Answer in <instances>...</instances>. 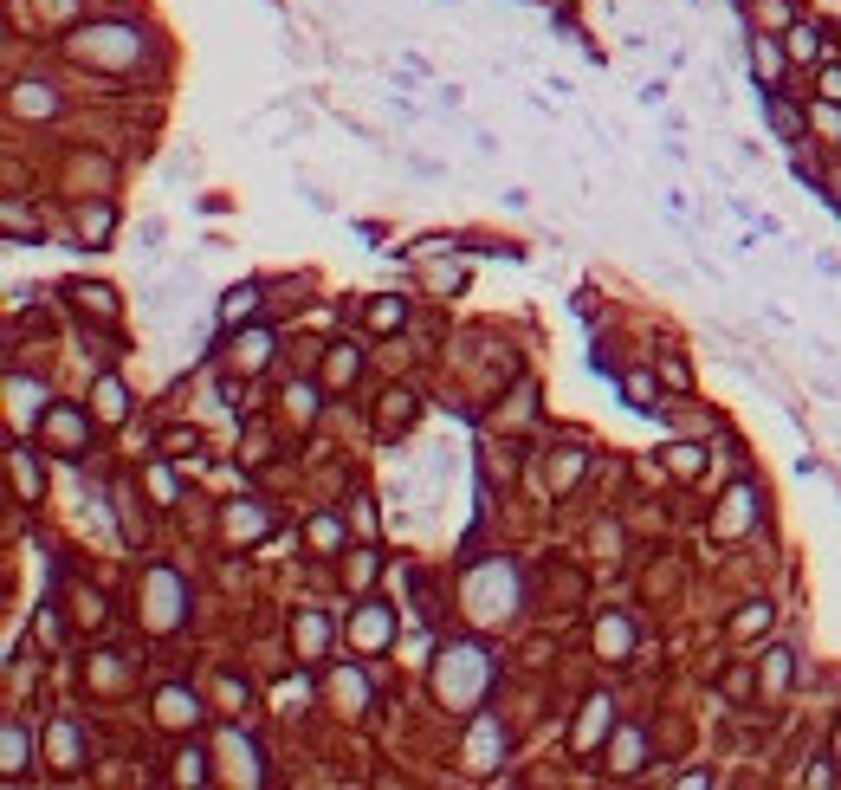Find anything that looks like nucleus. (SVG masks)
Returning a JSON list of instances; mask_svg holds the SVG:
<instances>
[{"instance_id":"nucleus-30","label":"nucleus","mask_w":841,"mask_h":790,"mask_svg":"<svg viewBox=\"0 0 841 790\" xmlns=\"http://www.w3.org/2000/svg\"><path fill=\"white\" fill-rule=\"evenodd\" d=\"M770 622H777V609H770V603H751V609L732 622V635H738V642H751V635H764Z\"/></svg>"},{"instance_id":"nucleus-36","label":"nucleus","mask_w":841,"mask_h":790,"mask_svg":"<svg viewBox=\"0 0 841 790\" xmlns=\"http://www.w3.org/2000/svg\"><path fill=\"white\" fill-rule=\"evenodd\" d=\"M195 447H201V434H195V428H169V434H162V454H169V460H188Z\"/></svg>"},{"instance_id":"nucleus-13","label":"nucleus","mask_w":841,"mask_h":790,"mask_svg":"<svg viewBox=\"0 0 841 790\" xmlns=\"http://www.w3.org/2000/svg\"><path fill=\"white\" fill-rule=\"evenodd\" d=\"M363 370V350L356 344H324V389H350Z\"/></svg>"},{"instance_id":"nucleus-7","label":"nucleus","mask_w":841,"mask_h":790,"mask_svg":"<svg viewBox=\"0 0 841 790\" xmlns=\"http://www.w3.org/2000/svg\"><path fill=\"white\" fill-rule=\"evenodd\" d=\"M492 752H505V726L492 713H479L473 739H466V771H492Z\"/></svg>"},{"instance_id":"nucleus-26","label":"nucleus","mask_w":841,"mask_h":790,"mask_svg":"<svg viewBox=\"0 0 841 790\" xmlns=\"http://www.w3.org/2000/svg\"><path fill=\"white\" fill-rule=\"evenodd\" d=\"M123 408H130V395H123L117 376H98V395H91V415L98 421H123Z\"/></svg>"},{"instance_id":"nucleus-6","label":"nucleus","mask_w":841,"mask_h":790,"mask_svg":"<svg viewBox=\"0 0 841 790\" xmlns=\"http://www.w3.org/2000/svg\"><path fill=\"white\" fill-rule=\"evenodd\" d=\"M220 758H227V771H233L240 784H266V771H259V745L246 739L240 726H227V732H220Z\"/></svg>"},{"instance_id":"nucleus-15","label":"nucleus","mask_w":841,"mask_h":790,"mask_svg":"<svg viewBox=\"0 0 841 790\" xmlns=\"http://www.w3.org/2000/svg\"><path fill=\"white\" fill-rule=\"evenodd\" d=\"M615 389H622V402H628V408H641V415H660V408H667L647 370H622V376H615Z\"/></svg>"},{"instance_id":"nucleus-19","label":"nucleus","mask_w":841,"mask_h":790,"mask_svg":"<svg viewBox=\"0 0 841 790\" xmlns=\"http://www.w3.org/2000/svg\"><path fill=\"white\" fill-rule=\"evenodd\" d=\"M266 363H272V331H246L240 344H233V370H240V376L266 370Z\"/></svg>"},{"instance_id":"nucleus-14","label":"nucleus","mask_w":841,"mask_h":790,"mask_svg":"<svg viewBox=\"0 0 841 790\" xmlns=\"http://www.w3.org/2000/svg\"><path fill=\"white\" fill-rule=\"evenodd\" d=\"M26 752H33L26 726H20V719H7V732H0V771H7V784L26 778Z\"/></svg>"},{"instance_id":"nucleus-11","label":"nucleus","mask_w":841,"mask_h":790,"mask_svg":"<svg viewBox=\"0 0 841 790\" xmlns=\"http://www.w3.org/2000/svg\"><path fill=\"white\" fill-rule=\"evenodd\" d=\"M7 460H13V493H20V506H39V499H46V467H39L26 447H13Z\"/></svg>"},{"instance_id":"nucleus-34","label":"nucleus","mask_w":841,"mask_h":790,"mask_svg":"<svg viewBox=\"0 0 841 790\" xmlns=\"http://www.w3.org/2000/svg\"><path fill=\"white\" fill-rule=\"evenodd\" d=\"M175 784H208V758H201L195 745H188V752L175 758Z\"/></svg>"},{"instance_id":"nucleus-16","label":"nucleus","mask_w":841,"mask_h":790,"mask_svg":"<svg viewBox=\"0 0 841 790\" xmlns=\"http://www.w3.org/2000/svg\"><path fill=\"white\" fill-rule=\"evenodd\" d=\"M259 298H266V292H259V279H240L227 298H220V324H227V331H240V324L259 311Z\"/></svg>"},{"instance_id":"nucleus-27","label":"nucleus","mask_w":841,"mask_h":790,"mask_svg":"<svg viewBox=\"0 0 841 790\" xmlns=\"http://www.w3.org/2000/svg\"><path fill=\"white\" fill-rule=\"evenodd\" d=\"M402 324H408V298L382 292L376 305H369V331H402Z\"/></svg>"},{"instance_id":"nucleus-24","label":"nucleus","mask_w":841,"mask_h":790,"mask_svg":"<svg viewBox=\"0 0 841 790\" xmlns=\"http://www.w3.org/2000/svg\"><path fill=\"white\" fill-rule=\"evenodd\" d=\"M72 298H78V311H91L98 324H117V292H110V285H72Z\"/></svg>"},{"instance_id":"nucleus-2","label":"nucleus","mask_w":841,"mask_h":790,"mask_svg":"<svg viewBox=\"0 0 841 790\" xmlns=\"http://www.w3.org/2000/svg\"><path fill=\"white\" fill-rule=\"evenodd\" d=\"M91 421H98V415H85V408H72V402H52V408H46V421H39V441H46L59 460H85V447H91Z\"/></svg>"},{"instance_id":"nucleus-28","label":"nucleus","mask_w":841,"mask_h":790,"mask_svg":"<svg viewBox=\"0 0 841 790\" xmlns=\"http://www.w3.org/2000/svg\"><path fill=\"white\" fill-rule=\"evenodd\" d=\"M52 765H59V771H78V726H72V719H59V726H52Z\"/></svg>"},{"instance_id":"nucleus-8","label":"nucleus","mask_w":841,"mask_h":790,"mask_svg":"<svg viewBox=\"0 0 841 790\" xmlns=\"http://www.w3.org/2000/svg\"><path fill=\"white\" fill-rule=\"evenodd\" d=\"M7 415L20 434H26V421H46V389L26 383V376H7Z\"/></svg>"},{"instance_id":"nucleus-44","label":"nucleus","mask_w":841,"mask_h":790,"mask_svg":"<svg viewBox=\"0 0 841 790\" xmlns=\"http://www.w3.org/2000/svg\"><path fill=\"white\" fill-rule=\"evenodd\" d=\"M266 447H272L266 428H246V460H266Z\"/></svg>"},{"instance_id":"nucleus-35","label":"nucleus","mask_w":841,"mask_h":790,"mask_svg":"<svg viewBox=\"0 0 841 790\" xmlns=\"http://www.w3.org/2000/svg\"><path fill=\"white\" fill-rule=\"evenodd\" d=\"M770 124H777V136H783V143H796V136H803V124H796V111L777 98V91H770Z\"/></svg>"},{"instance_id":"nucleus-41","label":"nucleus","mask_w":841,"mask_h":790,"mask_svg":"<svg viewBox=\"0 0 841 790\" xmlns=\"http://www.w3.org/2000/svg\"><path fill=\"white\" fill-rule=\"evenodd\" d=\"M220 700H227L233 713H246V680L240 674H220Z\"/></svg>"},{"instance_id":"nucleus-17","label":"nucleus","mask_w":841,"mask_h":790,"mask_svg":"<svg viewBox=\"0 0 841 790\" xmlns=\"http://www.w3.org/2000/svg\"><path fill=\"white\" fill-rule=\"evenodd\" d=\"M415 415H421V408H415V395H408V389H389V395H382L376 428H382V434H408V428H415Z\"/></svg>"},{"instance_id":"nucleus-9","label":"nucleus","mask_w":841,"mask_h":790,"mask_svg":"<svg viewBox=\"0 0 841 790\" xmlns=\"http://www.w3.org/2000/svg\"><path fill=\"white\" fill-rule=\"evenodd\" d=\"M156 719H162L169 732H195L201 700H195V693H182V687H162V693H156Z\"/></svg>"},{"instance_id":"nucleus-12","label":"nucleus","mask_w":841,"mask_h":790,"mask_svg":"<svg viewBox=\"0 0 841 790\" xmlns=\"http://www.w3.org/2000/svg\"><path fill=\"white\" fill-rule=\"evenodd\" d=\"M596 655H602V661H628V655H634V629H628V616H615V609H609V616L596 622Z\"/></svg>"},{"instance_id":"nucleus-23","label":"nucleus","mask_w":841,"mask_h":790,"mask_svg":"<svg viewBox=\"0 0 841 790\" xmlns=\"http://www.w3.org/2000/svg\"><path fill=\"white\" fill-rule=\"evenodd\" d=\"M0 221H7V240H13V247H39V214H26V201H7V208H0Z\"/></svg>"},{"instance_id":"nucleus-39","label":"nucleus","mask_w":841,"mask_h":790,"mask_svg":"<svg viewBox=\"0 0 841 790\" xmlns=\"http://www.w3.org/2000/svg\"><path fill=\"white\" fill-rule=\"evenodd\" d=\"M751 59H757V72H764V78H777L790 52H777V46H770V39H757V52H751Z\"/></svg>"},{"instance_id":"nucleus-40","label":"nucleus","mask_w":841,"mask_h":790,"mask_svg":"<svg viewBox=\"0 0 841 790\" xmlns=\"http://www.w3.org/2000/svg\"><path fill=\"white\" fill-rule=\"evenodd\" d=\"M427 285H434V292H460L466 272H460V266H434V272H427Z\"/></svg>"},{"instance_id":"nucleus-5","label":"nucleus","mask_w":841,"mask_h":790,"mask_svg":"<svg viewBox=\"0 0 841 790\" xmlns=\"http://www.w3.org/2000/svg\"><path fill=\"white\" fill-rule=\"evenodd\" d=\"M350 642H356V648H369V655H376V648H389V642H395V609L363 603V609L350 616Z\"/></svg>"},{"instance_id":"nucleus-3","label":"nucleus","mask_w":841,"mask_h":790,"mask_svg":"<svg viewBox=\"0 0 841 790\" xmlns=\"http://www.w3.org/2000/svg\"><path fill=\"white\" fill-rule=\"evenodd\" d=\"M615 732V700L609 693H596V700H583V719H576V732H570V745L576 752H596L602 739Z\"/></svg>"},{"instance_id":"nucleus-18","label":"nucleus","mask_w":841,"mask_h":790,"mask_svg":"<svg viewBox=\"0 0 841 790\" xmlns=\"http://www.w3.org/2000/svg\"><path fill=\"white\" fill-rule=\"evenodd\" d=\"M292 635H298V655L317 661V655H324V642H330V622L317 616V609H298V616H292Z\"/></svg>"},{"instance_id":"nucleus-1","label":"nucleus","mask_w":841,"mask_h":790,"mask_svg":"<svg viewBox=\"0 0 841 790\" xmlns=\"http://www.w3.org/2000/svg\"><path fill=\"white\" fill-rule=\"evenodd\" d=\"M492 680V667H486V655L479 648H453V655H440V674H434V693L447 706H466L479 687Z\"/></svg>"},{"instance_id":"nucleus-25","label":"nucleus","mask_w":841,"mask_h":790,"mask_svg":"<svg viewBox=\"0 0 841 790\" xmlns=\"http://www.w3.org/2000/svg\"><path fill=\"white\" fill-rule=\"evenodd\" d=\"M641 758H647V739H641V732H622V739H615V752H609V771H615V778H634V771H641Z\"/></svg>"},{"instance_id":"nucleus-22","label":"nucleus","mask_w":841,"mask_h":790,"mask_svg":"<svg viewBox=\"0 0 841 790\" xmlns=\"http://www.w3.org/2000/svg\"><path fill=\"white\" fill-rule=\"evenodd\" d=\"M13 111L52 117V111H59V98H52V85H39V78H20V85H13Z\"/></svg>"},{"instance_id":"nucleus-21","label":"nucleus","mask_w":841,"mask_h":790,"mask_svg":"<svg viewBox=\"0 0 841 790\" xmlns=\"http://www.w3.org/2000/svg\"><path fill=\"white\" fill-rule=\"evenodd\" d=\"M266 531V512H259V499H233L227 506V538L240 544V538H259Z\"/></svg>"},{"instance_id":"nucleus-20","label":"nucleus","mask_w":841,"mask_h":790,"mask_svg":"<svg viewBox=\"0 0 841 790\" xmlns=\"http://www.w3.org/2000/svg\"><path fill=\"white\" fill-rule=\"evenodd\" d=\"M744 525H751V486H732V493H725V512L712 519V531H719V538H738Z\"/></svg>"},{"instance_id":"nucleus-45","label":"nucleus","mask_w":841,"mask_h":790,"mask_svg":"<svg viewBox=\"0 0 841 790\" xmlns=\"http://www.w3.org/2000/svg\"><path fill=\"white\" fill-rule=\"evenodd\" d=\"M822 98L841 104V65H829V72H822Z\"/></svg>"},{"instance_id":"nucleus-33","label":"nucleus","mask_w":841,"mask_h":790,"mask_svg":"<svg viewBox=\"0 0 841 790\" xmlns=\"http://www.w3.org/2000/svg\"><path fill=\"white\" fill-rule=\"evenodd\" d=\"M311 544H317V551H337V544H343V519L317 512V519H311Z\"/></svg>"},{"instance_id":"nucleus-43","label":"nucleus","mask_w":841,"mask_h":790,"mask_svg":"<svg viewBox=\"0 0 841 790\" xmlns=\"http://www.w3.org/2000/svg\"><path fill=\"white\" fill-rule=\"evenodd\" d=\"M149 493H156V499H162V506H169V499H175V480H169V473H162V467H156V473H149Z\"/></svg>"},{"instance_id":"nucleus-31","label":"nucleus","mask_w":841,"mask_h":790,"mask_svg":"<svg viewBox=\"0 0 841 790\" xmlns=\"http://www.w3.org/2000/svg\"><path fill=\"white\" fill-rule=\"evenodd\" d=\"M285 415H292L298 428H311V415H317V395H311L305 383H292V389H285Z\"/></svg>"},{"instance_id":"nucleus-29","label":"nucleus","mask_w":841,"mask_h":790,"mask_svg":"<svg viewBox=\"0 0 841 790\" xmlns=\"http://www.w3.org/2000/svg\"><path fill=\"white\" fill-rule=\"evenodd\" d=\"M330 693H337L350 713H363L369 706V687H363V674H330Z\"/></svg>"},{"instance_id":"nucleus-32","label":"nucleus","mask_w":841,"mask_h":790,"mask_svg":"<svg viewBox=\"0 0 841 790\" xmlns=\"http://www.w3.org/2000/svg\"><path fill=\"white\" fill-rule=\"evenodd\" d=\"M790 59H822V26H790Z\"/></svg>"},{"instance_id":"nucleus-38","label":"nucleus","mask_w":841,"mask_h":790,"mask_svg":"<svg viewBox=\"0 0 841 790\" xmlns=\"http://www.w3.org/2000/svg\"><path fill=\"white\" fill-rule=\"evenodd\" d=\"M667 454H673V460H667V467H673V473H680V480H693V473H699V467H706V454H699V447H667Z\"/></svg>"},{"instance_id":"nucleus-4","label":"nucleus","mask_w":841,"mask_h":790,"mask_svg":"<svg viewBox=\"0 0 841 790\" xmlns=\"http://www.w3.org/2000/svg\"><path fill=\"white\" fill-rule=\"evenodd\" d=\"M182 622V583L175 570H149V629H175Z\"/></svg>"},{"instance_id":"nucleus-37","label":"nucleus","mask_w":841,"mask_h":790,"mask_svg":"<svg viewBox=\"0 0 841 790\" xmlns=\"http://www.w3.org/2000/svg\"><path fill=\"white\" fill-rule=\"evenodd\" d=\"M790 648H770V655H764V680H770V687H790Z\"/></svg>"},{"instance_id":"nucleus-10","label":"nucleus","mask_w":841,"mask_h":790,"mask_svg":"<svg viewBox=\"0 0 841 790\" xmlns=\"http://www.w3.org/2000/svg\"><path fill=\"white\" fill-rule=\"evenodd\" d=\"M110 227H117V208H110V201H78V240H85L91 253L110 247Z\"/></svg>"},{"instance_id":"nucleus-42","label":"nucleus","mask_w":841,"mask_h":790,"mask_svg":"<svg viewBox=\"0 0 841 790\" xmlns=\"http://www.w3.org/2000/svg\"><path fill=\"white\" fill-rule=\"evenodd\" d=\"M803 784H835V765H829V758H809V771H803Z\"/></svg>"},{"instance_id":"nucleus-46","label":"nucleus","mask_w":841,"mask_h":790,"mask_svg":"<svg viewBox=\"0 0 841 790\" xmlns=\"http://www.w3.org/2000/svg\"><path fill=\"white\" fill-rule=\"evenodd\" d=\"M835 758H841V726H835Z\"/></svg>"}]
</instances>
